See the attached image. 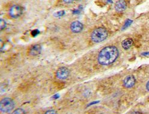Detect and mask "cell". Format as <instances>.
Listing matches in <instances>:
<instances>
[{
    "label": "cell",
    "mask_w": 149,
    "mask_h": 114,
    "mask_svg": "<svg viewBox=\"0 0 149 114\" xmlns=\"http://www.w3.org/2000/svg\"><path fill=\"white\" fill-rule=\"evenodd\" d=\"M118 56V51L116 46H107L102 49L98 55V61L103 65L113 63Z\"/></svg>",
    "instance_id": "1"
},
{
    "label": "cell",
    "mask_w": 149,
    "mask_h": 114,
    "mask_svg": "<svg viewBox=\"0 0 149 114\" xmlns=\"http://www.w3.org/2000/svg\"><path fill=\"white\" fill-rule=\"evenodd\" d=\"M108 35V31L105 28L99 27L92 32L91 39L93 42L100 43L105 40L107 38Z\"/></svg>",
    "instance_id": "2"
},
{
    "label": "cell",
    "mask_w": 149,
    "mask_h": 114,
    "mask_svg": "<svg viewBox=\"0 0 149 114\" xmlns=\"http://www.w3.org/2000/svg\"><path fill=\"white\" fill-rule=\"evenodd\" d=\"M15 108V103L10 98H4L0 102V109L4 113L10 112Z\"/></svg>",
    "instance_id": "3"
},
{
    "label": "cell",
    "mask_w": 149,
    "mask_h": 114,
    "mask_svg": "<svg viewBox=\"0 0 149 114\" xmlns=\"http://www.w3.org/2000/svg\"><path fill=\"white\" fill-rule=\"evenodd\" d=\"M22 13V8L18 5L13 6L9 10V15L12 18H17Z\"/></svg>",
    "instance_id": "4"
},
{
    "label": "cell",
    "mask_w": 149,
    "mask_h": 114,
    "mask_svg": "<svg viewBox=\"0 0 149 114\" xmlns=\"http://www.w3.org/2000/svg\"><path fill=\"white\" fill-rule=\"evenodd\" d=\"M70 74L69 70L66 67H61L58 69L56 73V76L60 79H66Z\"/></svg>",
    "instance_id": "5"
},
{
    "label": "cell",
    "mask_w": 149,
    "mask_h": 114,
    "mask_svg": "<svg viewBox=\"0 0 149 114\" xmlns=\"http://www.w3.org/2000/svg\"><path fill=\"white\" fill-rule=\"evenodd\" d=\"M136 79L133 75H128L123 81V85L127 88H132L135 84Z\"/></svg>",
    "instance_id": "6"
},
{
    "label": "cell",
    "mask_w": 149,
    "mask_h": 114,
    "mask_svg": "<svg viewBox=\"0 0 149 114\" xmlns=\"http://www.w3.org/2000/svg\"><path fill=\"white\" fill-rule=\"evenodd\" d=\"M70 29L74 33H80L83 29V25L79 21H74L70 25Z\"/></svg>",
    "instance_id": "7"
},
{
    "label": "cell",
    "mask_w": 149,
    "mask_h": 114,
    "mask_svg": "<svg viewBox=\"0 0 149 114\" xmlns=\"http://www.w3.org/2000/svg\"><path fill=\"white\" fill-rule=\"evenodd\" d=\"M42 51V47L40 44H35L31 46L29 51V55L36 56L40 54Z\"/></svg>",
    "instance_id": "8"
},
{
    "label": "cell",
    "mask_w": 149,
    "mask_h": 114,
    "mask_svg": "<svg viewBox=\"0 0 149 114\" xmlns=\"http://www.w3.org/2000/svg\"><path fill=\"white\" fill-rule=\"evenodd\" d=\"M127 7V4L125 0H118L115 5L116 10L121 12L125 10Z\"/></svg>",
    "instance_id": "9"
},
{
    "label": "cell",
    "mask_w": 149,
    "mask_h": 114,
    "mask_svg": "<svg viewBox=\"0 0 149 114\" xmlns=\"http://www.w3.org/2000/svg\"><path fill=\"white\" fill-rule=\"evenodd\" d=\"M134 44V41L131 39H127L124 40L122 43V46L125 49H129Z\"/></svg>",
    "instance_id": "10"
},
{
    "label": "cell",
    "mask_w": 149,
    "mask_h": 114,
    "mask_svg": "<svg viewBox=\"0 0 149 114\" xmlns=\"http://www.w3.org/2000/svg\"><path fill=\"white\" fill-rule=\"evenodd\" d=\"M12 114H25V112L22 109H17Z\"/></svg>",
    "instance_id": "11"
},
{
    "label": "cell",
    "mask_w": 149,
    "mask_h": 114,
    "mask_svg": "<svg viewBox=\"0 0 149 114\" xmlns=\"http://www.w3.org/2000/svg\"><path fill=\"white\" fill-rule=\"evenodd\" d=\"M132 22V21L130 20V19H127L125 23V25L123 27V29H125V28H126L127 27H128L129 25H130V24H131V23Z\"/></svg>",
    "instance_id": "12"
},
{
    "label": "cell",
    "mask_w": 149,
    "mask_h": 114,
    "mask_svg": "<svg viewBox=\"0 0 149 114\" xmlns=\"http://www.w3.org/2000/svg\"><path fill=\"white\" fill-rule=\"evenodd\" d=\"M6 26V22L3 20L1 19V21H0V28H1V30H3L4 28Z\"/></svg>",
    "instance_id": "13"
},
{
    "label": "cell",
    "mask_w": 149,
    "mask_h": 114,
    "mask_svg": "<svg viewBox=\"0 0 149 114\" xmlns=\"http://www.w3.org/2000/svg\"><path fill=\"white\" fill-rule=\"evenodd\" d=\"M64 14H65L64 11H60V12H57V13H55L54 14V16H55V17H60V16H63Z\"/></svg>",
    "instance_id": "14"
},
{
    "label": "cell",
    "mask_w": 149,
    "mask_h": 114,
    "mask_svg": "<svg viewBox=\"0 0 149 114\" xmlns=\"http://www.w3.org/2000/svg\"><path fill=\"white\" fill-rule=\"evenodd\" d=\"M45 114H57V113L54 110H49L46 112Z\"/></svg>",
    "instance_id": "15"
},
{
    "label": "cell",
    "mask_w": 149,
    "mask_h": 114,
    "mask_svg": "<svg viewBox=\"0 0 149 114\" xmlns=\"http://www.w3.org/2000/svg\"><path fill=\"white\" fill-rule=\"evenodd\" d=\"M39 33V31L38 30H36L32 31V35H33V36H36Z\"/></svg>",
    "instance_id": "16"
},
{
    "label": "cell",
    "mask_w": 149,
    "mask_h": 114,
    "mask_svg": "<svg viewBox=\"0 0 149 114\" xmlns=\"http://www.w3.org/2000/svg\"><path fill=\"white\" fill-rule=\"evenodd\" d=\"M63 1L66 3H71L74 1V0H63Z\"/></svg>",
    "instance_id": "17"
},
{
    "label": "cell",
    "mask_w": 149,
    "mask_h": 114,
    "mask_svg": "<svg viewBox=\"0 0 149 114\" xmlns=\"http://www.w3.org/2000/svg\"><path fill=\"white\" fill-rule=\"evenodd\" d=\"M141 55L143 56H149V52H146L143 53Z\"/></svg>",
    "instance_id": "18"
},
{
    "label": "cell",
    "mask_w": 149,
    "mask_h": 114,
    "mask_svg": "<svg viewBox=\"0 0 149 114\" xmlns=\"http://www.w3.org/2000/svg\"><path fill=\"white\" fill-rule=\"evenodd\" d=\"M146 88H147V90L149 91V81L147 83V85H146Z\"/></svg>",
    "instance_id": "19"
},
{
    "label": "cell",
    "mask_w": 149,
    "mask_h": 114,
    "mask_svg": "<svg viewBox=\"0 0 149 114\" xmlns=\"http://www.w3.org/2000/svg\"><path fill=\"white\" fill-rule=\"evenodd\" d=\"M73 12V13H74V14H77V13H79V11H78V10H74Z\"/></svg>",
    "instance_id": "20"
},
{
    "label": "cell",
    "mask_w": 149,
    "mask_h": 114,
    "mask_svg": "<svg viewBox=\"0 0 149 114\" xmlns=\"http://www.w3.org/2000/svg\"><path fill=\"white\" fill-rule=\"evenodd\" d=\"M132 114H141V113H139V112H135L132 113Z\"/></svg>",
    "instance_id": "21"
},
{
    "label": "cell",
    "mask_w": 149,
    "mask_h": 114,
    "mask_svg": "<svg viewBox=\"0 0 149 114\" xmlns=\"http://www.w3.org/2000/svg\"><path fill=\"white\" fill-rule=\"evenodd\" d=\"M108 1L109 2V3H113V2H112V0H108Z\"/></svg>",
    "instance_id": "22"
}]
</instances>
